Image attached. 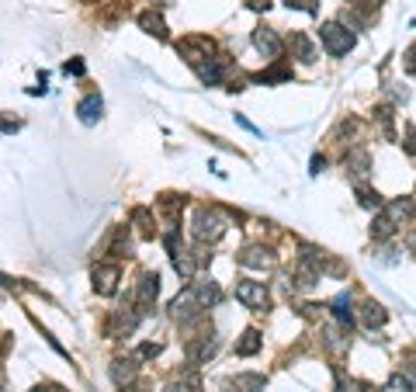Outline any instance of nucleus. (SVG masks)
<instances>
[{
  "instance_id": "obj_23",
  "label": "nucleus",
  "mask_w": 416,
  "mask_h": 392,
  "mask_svg": "<svg viewBox=\"0 0 416 392\" xmlns=\"http://www.w3.org/2000/svg\"><path fill=\"white\" fill-rule=\"evenodd\" d=\"M167 392H202V389H198V378L194 375H184L181 382H170Z\"/></svg>"
},
{
  "instance_id": "obj_18",
  "label": "nucleus",
  "mask_w": 416,
  "mask_h": 392,
  "mask_svg": "<svg viewBox=\"0 0 416 392\" xmlns=\"http://www.w3.org/2000/svg\"><path fill=\"white\" fill-rule=\"evenodd\" d=\"M260 347H264V337H260L257 330H246L243 337L236 340V354H239V358H254Z\"/></svg>"
},
{
  "instance_id": "obj_17",
  "label": "nucleus",
  "mask_w": 416,
  "mask_h": 392,
  "mask_svg": "<svg viewBox=\"0 0 416 392\" xmlns=\"http://www.w3.org/2000/svg\"><path fill=\"white\" fill-rule=\"evenodd\" d=\"M198 70V77L205 80L208 87H215V83H222V73H226V59H208L202 66H194Z\"/></svg>"
},
{
  "instance_id": "obj_33",
  "label": "nucleus",
  "mask_w": 416,
  "mask_h": 392,
  "mask_svg": "<svg viewBox=\"0 0 416 392\" xmlns=\"http://www.w3.org/2000/svg\"><path fill=\"white\" fill-rule=\"evenodd\" d=\"M361 392H378V389H371V386H361Z\"/></svg>"
},
{
  "instance_id": "obj_2",
  "label": "nucleus",
  "mask_w": 416,
  "mask_h": 392,
  "mask_svg": "<svg viewBox=\"0 0 416 392\" xmlns=\"http://www.w3.org/2000/svg\"><path fill=\"white\" fill-rule=\"evenodd\" d=\"M319 38H323V46H326V53H330V56H347L350 49H354V31H347L340 21L323 25Z\"/></svg>"
},
{
  "instance_id": "obj_5",
  "label": "nucleus",
  "mask_w": 416,
  "mask_h": 392,
  "mask_svg": "<svg viewBox=\"0 0 416 392\" xmlns=\"http://www.w3.org/2000/svg\"><path fill=\"white\" fill-rule=\"evenodd\" d=\"M156 295H160V274H142V282L135 285V309L146 313L156 302Z\"/></svg>"
},
{
  "instance_id": "obj_14",
  "label": "nucleus",
  "mask_w": 416,
  "mask_h": 392,
  "mask_svg": "<svg viewBox=\"0 0 416 392\" xmlns=\"http://www.w3.org/2000/svg\"><path fill=\"white\" fill-rule=\"evenodd\" d=\"M139 28H142V31H150V35H156V38H167V35H170L160 11H142V14H139Z\"/></svg>"
},
{
  "instance_id": "obj_6",
  "label": "nucleus",
  "mask_w": 416,
  "mask_h": 392,
  "mask_svg": "<svg viewBox=\"0 0 416 392\" xmlns=\"http://www.w3.org/2000/svg\"><path fill=\"white\" fill-rule=\"evenodd\" d=\"M177 53H181L191 66H202L208 56H212V38H187V42L177 46Z\"/></svg>"
},
{
  "instance_id": "obj_12",
  "label": "nucleus",
  "mask_w": 416,
  "mask_h": 392,
  "mask_svg": "<svg viewBox=\"0 0 416 392\" xmlns=\"http://www.w3.org/2000/svg\"><path fill=\"white\" fill-rule=\"evenodd\" d=\"M135 375H139V358H135V354H129V358H118V361L111 365V378H115L118 386L132 382Z\"/></svg>"
},
{
  "instance_id": "obj_15",
  "label": "nucleus",
  "mask_w": 416,
  "mask_h": 392,
  "mask_svg": "<svg viewBox=\"0 0 416 392\" xmlns=\"http://www.w3.org/2000/svg\"><path fill=\"white\" fill-rule=\"evenodd\" d=\"M239 264H243V267H271V264H274V254L264 250V247H246V250L239 254Z\"/></svg>"
},
{
  "instance_id": "obj_34",
  "label": "nucleus",
  "mask_w": 416,
  "mask_h": 392,
  "mask_svg": "<svg viewBox=\"0 0 416 392\" xmlns=\"http://www.w3.org/2000/svg\"><path fill=\"white\" fill-rule=\"evenodd\" d=\"M125 392H146V389H125Z\"/></svg>"
},
{
  "instance_id": "obj_19",
  "label": "nucleus",
  "mask_w": 416,
  "mask_h": 392,
  "mask_svg": "<svg viewBox=\"0 0 416 392\" xmlns=\"http://www.w3.org/2000/svg\"><path fill=\"white\" fill-rule=\"evenodd\" d=\"M343 167H347L354 177H364V174L371 170V160H368V153H364V150H350V153L343 157Z\"/></svg>"
},
{
  "instance_id": "obj_16",
  "label": "nucleus",
  "mask_w": 416,
  "mask_h": 392,
  "mask_svg": "<svg viewBox=\"0 0 416 392\" xmlns=\"http://www.w3.org/2000/svg\"><path fill=\"white\" fill-rule=\"evenodd\" d=\"M350 306H354V302H350V295H347V292H340L337 299L330 302V309H333V316L340 319V326H347V330L354 326V309H350Z\"/></svg>"
},
{
  "instance_id": "obj_3",
  "label": "nucleus",
  "mask_w": 416,
  "mask_h": 392,
  "mask_svg": "<svg viewBox=\"0 0 416 392\" xmlns=\"http://www.w3.org/2000/svg\"><path fill=\"white\" fill-rule=\"evenodd\" d=\"M219 351V337L208 330V334H198V337L187 340V347H184V354H187V361L191 365H208V358Z\"/></svg>"
},
{
  "instance_id": "obj_21",
  "label": "nucleus",
  "mask_w": 416,
  "mask_h": 392,
  "mask_svg": "<svg viewBox=\"0 0 416 392\" xmlns=\"http://www.w3.org/2000/svg\"><path fill=\"white\" fill-rule=\"evenodd\" d=\"M132 222H135V229H139L142 236H153V233H156L153 215H150L146 209H135V212H132Z\"/></svg>"
},
{
  "instance_id": "obj_11",
  "label": "nucleus",
  "mask_w": 416,
  "mask_h": 392,
  "mask_svg": "<svg viewBox=\"0 0 416 392\" xmlns=\"http://www.w3.org/2000/svg\"><path fill=\"white\" fill-rule=\"evenodd\" d=\"M77 115H80V122H83V125H94V122H101L104 101L98 98V94H90V98H83V101L77 105Z\"/></svg>"
},
{
  "instance_id": "obj_9",
  "label": "nucleus",
  "mask_w": 416,
  "mask_h": 392,
  "mask_svg": "<svg viewBox=\"0 0 416 392\" xmlns=\"http://www.w3.org/2000/svg\"><path fill=\"white\" fill-rule=\"evenodd\" d=\"M288 49H291V59H302V63H312V59H316V46H312V38L306 31H291Z\"/></svg>"
},
{
  "instance_id": "obj_25",
  "label": "nucleus",
  "mask_w": 416,
  "mask_h": 392,
  "mask_svg": "<svg viewBox=\"0 0 416 392\" xmlns=\"http://www.w3.org/2000/svg\"><path fill=\"white\" fill-rule=\"evenodd\" d=\"M358 202H361L364 209H378L382 202H378V195L371 191V187H358Z\"/></svg>"
},
{
  "instance_id": "obj_28",
  "label": "nucleus",
  "mask_w": 416,
  "mask_h": 392,
  "mask_svg": "<svg viewBox=\"0 0 416 392\" xmlns=\"http://www.w3.org/2000/svg\"><path fill=\"white\" fill-rule=\"evenodd\" d=\"M63 73H66V77H83V63H80V59H70V63L63 66Z\"/></svg>"
},
{
  "instance_id": "obj_26",
  "label": "nucleus",
  "mask_w": 416,
  "mask_h": 392,
  "mask_svg": "<svg viewBox=\"0 0 416 392\" xmlns=\"http://www.w3.org/2000/svg\"><path fill=\"white\" fill-rule=\"evenodd\" d=\"M288 7H295V11H309V14H316V11H319V0H288Z\"/></svg>"
},
{
  "instance_id": "obj_32",
  "label": "nucleus",
  "mask_w": 416,
  "mask_h": 392,
  "mask_svg": "<svg viewBox=\"0 0 416 392\" xmlns=\"http://www.w3.org/2000/svg\"><path fill=\"white\" fill-rule=\"evenodd\" d=\"M250 7H254V11H267V7H271V0H250Z\"/></svg>"
},
{
  "instance_id": "obj_29",
  "label": "nucleus",
  "mask_w": 416,
  "mask_h": 392,
  "mask_svg": "<svg viewBox=\"0 0 416 392\" xmlns=\"http://www.w3.org/2000/svg\"><path fill=\"white\" fill-rule=\"evenodd\" d=\"M18 129H21L18 118H4V115H0V132H18Z\"/></svg>"
},
{
  "instance_id": "obj_8",
  "label": "nucleus",
  "mask_w": 416,
  "mask_h": 392,
  "mask_svg": "<svg viewBox=\"0 0 416 392\" xmlns=\"http://www.w3.org/2000/svg\"><path fill=\"white\" fill-rule=\"evenodd\" d=\"M254 46H257L267 59H278V56H281V38L274 35V28H257V31H254Z\"/></svg>"
},
{
  "instance_id": "obj_30",
  "label": "nucleus",
  "mask_w": 416,
  "mask_h": 392,
  "mask_svg": "<svg viewBox=\"0 0 416 392\" xmlns=\"http://www.w3.org/2000/svg\"><path fill=\"white\" fill-rule=\"evenodd\" d=\"M406 150H410V153H416V125H410V129H406Z\"/></svg>"
},
{
  "instance_id": "obj_10",
  "label": "nucleus",
  "mask_w": 416,
  "mask_h": 392,
  "mask_svg": "<svg viewBox=\"0 0 416 392\" xmlns=\"http://www.w3.org/2000/svg\"><path fill=\"white\" fill-rule=\"evenodd\" d=\"M267 386V378L264 375H254V371H243V375H236L226 382V392H264Z\"/></svg>"
},
{
  "instance_id": "obj_13",
  "label": "nucleus",
  "mask_w": 416,
  "mask_h": 392,
  "mask_svg": "<svg viewBox=\"0 0 416 392\" xmlns=\"http://www.w3.org/2000/svg\"><path fill=\"white\" fill-rule=\"evenodd\" d=\"M361 319L368 330H375V326H385V319H389V313H385V306L382 302H375V299H368L361 306Z\"/></svg>"
},
{
  "instance_id": "obj_24",
  "label": "nucleus",
  "mask_w": 416,
  "mask_h": 392,
  "mask_svg": "<svg viewBox=\"0 0 416 392\" xmlns=\"http://www.w3.org/2000/svg\"><path fill=\"white\" fill-rule=\"evenodd\" d=\"M288 77H291V70H285V66H274L267 73H257L260 83H278V80H288Z\"/></svg>"
},
{
  "instance_id": "obj_35",
  "label": "nucleus",
  "mask_w": 416,
  "mask_h": 392,
  "mask_svg": "<svg viewBox=\"0 0 416 392\" xmlns=\"http://www.w3.org/2000/svg\"><path fill=\"white\" fill-rule=\"evenodd\" d=\"M31 392H42V389H31Z\"/></svg>"
},
{
  "instance_id": "obj_22",
  "label": "nucleus",
  "mask_w": 416,
  "mask_h": 392,
  "mask_svg": "<svg viewBox=\"0 0 416 392\" xmlns=\"http://www.w3.org/2000/svg\"><path fill=\"white\" fill-rule=\"evenodd\" d=\"M382 392H416V382H413V378H406L402 371H395L389 382H385V389H382Z\"/></svg>"
},
{
  "instance_id": "obj_31",
  "label": "nucleus",
  "mask_w": 416,
  "mask_h": 392,
  "mask_svg": "<svg viewBox=\"0 0 416 392\" xmlns=\"http://www.w3.org/2000/svg\"><path fill=\"white\" fill-rule=\"evenodd\" d=\"M323 167H326V160H323V157H312V174H319Z\"/></svg>"
},
{
  "instance_id": "obj_1",
  "label": "nucleus",
  "mask_w": 416,
  "mask_h": 392,
  "mask_svg": "<svg viewBox=\"0 0 416 392\" xmlns=\"http://www.w3.org/2000/svg\"><path fill=\"white\" fill-rule=\"evenodd\" d=\"M226 233V215L215 209H198L194 212V219H191V236L198 239V243H215V239H222Z\"/></svg>"
},
{
  "instance_id": "obj_7",
  "label": "nucleus",
  "mask_w": 416,
  "mask_h": 392,
  "mask_svg": "<svg viewBox=\"0 0 416 392\" xmlns=\"http://www.w3.org/2000/svg\"><path fill=\"white\" fill-rule=\"evenodd\" d=\"M94 288H98V295H115L118 292V264H98L94 267Z\"/></svg>"
},
{
  "instance_id": "obj_36",
  "label": "nucleus",
  "mask_w": 416,
  "mask_h": 392,
  "mask_svg": "<svg viewBox=\"0 0 416 392\" xmlns=\"http://www.w3.org/2000/svg\"><path fill=\"white\" fill-rule=\"evenodd\" d=\"M0 392H4V386H0Z\"/></svg>"
},
{
  "instance_id": "obj_27",
  "label": "nucleus",
  "mask_w": 416,
  "mask_h": 392,
  "mask_svg": "<svg viewBox=\"0 0 416 392\" xmlns=\"http://www.w3.org/2000/svg\"><path fill=\"white\" fill-rule=\"evenodd\" d=\"M163 351V344H142L139 351H135V358H156Z\"/></svg>"
},
{
  "instance_id": "obj_20",
  "label": "nucleus",
  "mask_w": 416,
  "mask_h": 392,
  "mask_svg": "<svg viewBox=\"0 0 416 392\" xmlns=\"http://www.w3.org/2000/svg\"><path fill=\"white\" fill-rule=\"evenodd\" d=\"M194 295H198L202 309H208V306H219V302H222V292H219V285H215V282H198V285H194Z\"/></svg>"
},
{
  "instance_id": "obj_4",
  "label": "nucleus",
  "mask_w": 416,
  "mask_h": 392,
  "mask_svg": "<svg viewBox=\"0 0 416 392\" xmlns=\"http://www.w3.org/2000/svg\"><path fill=\"white\" fill-rule=\"evenodd\" d=\"M236 299H239L246 309H267V302H271L264 282H239V285H236Z\"/></svg>"
}]
</instances>
